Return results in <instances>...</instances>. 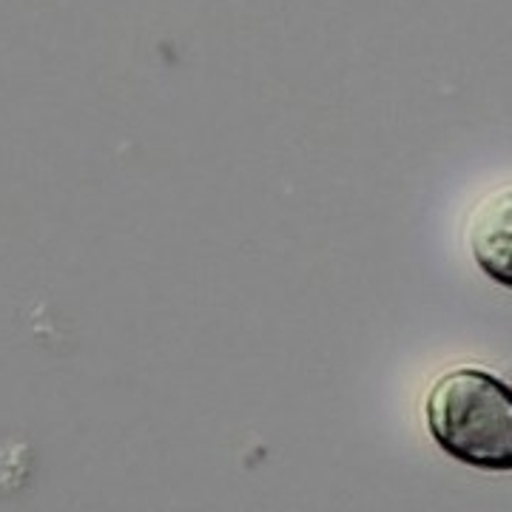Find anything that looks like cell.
<instances>
[{
  "label": "cell",
  "mask_w": 512,
  "mask_h": 512,
  "mask_svg": "<svg viewBox=\"0 0 512 512\" xmlns=\"http://www.w3.org/2000/svg\"><path fill=\"white\" fill-rule=\"evenodd\" d=\"M433 441L484 473H512V387L481 367L441 373L424 399Z\"/></svg>",
  "instance_id": "obj_1"
},
{
  "label": "cell",
  "mask_w": 512,
  "mask_h": 512,
  "mask_svg": "<svg viewBox=\"0 0 512 512\" xmlns=\"http://www.w3.org/2000/svg\"><path fill=\"white\" fill-rule=\"evenodd\" d=\"M467 242L478 268L512 291V185L478 200L467 225Z\"/></svg>",
  "instance_id": "obj_2"
}]
</instances>
